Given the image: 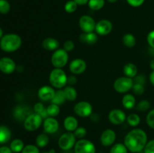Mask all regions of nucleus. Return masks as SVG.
I'll use <instances>...</instances> for the list:
<instances>
[{"label":"nucleus","mask_w":154,"mask_h":153,"mask_svg":"<svg viewBox=\"0 0 154 153\" xmlns=\"http://www.w3.org/2000/svg\"><path fill=\"white\" fill-rule=\"evenodd\" d=\"M144 153H154V140L147 142L144 148Z\"/></svg>","instance_id":"nucleus-42"},{"label":"nucleus","mask_w":154,"mask_h":153,"mask_svg":"<svg viewBox=\"0 0 154 153\" xmlns=\"http://www.w3.org/2000/svg\"><path fill=\"white\" fill-rule=\"evenodd\" d=\"M90 119L94 122H97L99 121V116L97 113H92L90 115Z\"/></svg>","instance_id":"nucleus-49"},{"label":"nucleus","mask_w":154,"mask_h":153,"mask_svg":"<svg viewBox=\"0 0 154 153\" xmlns=\"http://www.w3.org/2000/svg\"><path fill=\"white\" fill-rule=\"evenodd\" d=\"M11 137V132L10 129L4 125L0 126V144H4L8 142Z\"/></svg>","instance_id":"nucleus-25"},{"label":"nucleus","mask_w":154,"mask_h":153,"mask_svg":"<svg viewBox=\"0 0 154 153\" xmlns=\"http://www.w3.org/2000/svg\"><path fill=\"white\" fill-rule=\"evenodd\" d=\"M110 153H128V148L124 143H116L111 147Z\"/></svg>","instance_id":"nucleus-34"},{"label":"nucleus","mask_w":154,"mask_h":153,"mask_svg":"<svg viewBox=\"0 0 154 153\" xmlns=\"http://www.w3.org/2000/svg\"><path fill=\"white\" fill-rule=\"evenodd\" d=\"M16 69V64L12 58L3 57L0 59V70L7 74L13 73Z\"/></svg>","instance_id":"nucleus-15"},{"label":"nucleus","mask_w":154,"mask_h":153,"mask_svg":"<svg viewBox=\"0 0 154 153\" xmlns=\"http://www.w3.org/2000/svg\"><path fill=\"white\" fill-rule=\"evenodd\" d=\"M47 112H48V116L55 117L58 116L60 112V106L55 104L51 103L49 106L47 107Z\"/></svg>","instance_id":"nucleus-33"},{"label":"nucleus","mask_w":154,"mask_h":153,"mask_svg":"<svg viewBox=\"0 0 154 153\" xmlns=\"http://www.w3.org/2000/svg\"><path fill=\"white\" fill-rule=\"evenodd\" d=\"M80 40L82 43L87 44H94L97 42L98 40V34L95 33L94 32H83L79 37Z\"/></svg>","instance_id":"nucleus-20"},{"label":"nucleus","mask_w":154,"mask_h":153,"mask_svg":"<svg viewBox=\"0 0 154 153\" xmlns=\"http://www.w3.org/2000/svg\"><path fill=\"white\" fill-rule=\"evenodd\" d=\"M134 81L132 78L128 76H120L114 82V88L119 93H126L132 88Z\"/></svg>","instance_id":"nucleus-6"},{"label":"nucleus","mask_w":154,"mask_h":153,"mask_svg":"<svg viewBox=\"0 0 154 153\" xmlns=\"http://www.w3.org/2000/svg\"><path fill=\"white\" fill-rule=\"evenodd\" d=\"M11 5L7 0H0V13L5 14L10 11Z\"/></svg>","instance_id":"nucleus-37"},{"label":"nucleus","mask_w":154,"mask_h":153,"mask_svg":"<svg viewBox=\"0 0 154 153\" xmlns=\"http://www.w3.org/2000/svg\"><path fill=\"white\" fill-rule=\"evenodd\" d=\"M10 148L14 152H20L24 148L23 141L20 139H15L11 142Z\"/></svg>","instance_id":"nucleus-30"},{"label":"nucleus","mask_w":154,"mask_h":153,"mask_svg":"<svg viewBox=\"0 0 154 153\" xmlns=\"http://www.w3.org/2000/svg\"><path fill=\"white\" fill-rule=\"evenodd\" d=\"M68 76L66 73L62 68H54L51 71L49 75V82L54 88H64L67 84Z\"/></svg>","instance_id":"nucleus-3"},{"label":"nucleus","mask_w":154,"mask_h":153,"mask_svg":"<svg viewBox=\"0 0 154 153\" xmlns=\"http://www.w3.org/2000/svg\"><path fill=\"white\" fill-rule=\"evenodd\" d=\"M150 67L152 70H154V59H152L150 62Z\"/></svg>","instance_id":"nucleus-52"},{"label":"nucleus","mask_w":154,"mask_h":153,"mask_svg":"<svg viewBox=\"0 0 154 153\" xmlns=\"http://www.w3.org/2000/svg\"><path fill=\"white\" fill-rule=\"evenodd\" d=\"M123 74L126 76L132 79L138 74V68L134 63H127L123 66Z\"/></svg>","instance_id":"nucleus-23"},{"label":"nucleus","mask_w":154,"mask_h":153,"mask_svg":"<svg viewBox=\"0 0 154 153\" xmlns=\"http://www.w3.org/2000/svg\"><path fill=\"white\" fill-rule=\"evenodd\" d=\"M34 111L35 113L38 114L39 116L42 117V118H48V112H47V108L45 107L43 104L42 102H38L34 105Z\"/></svg>","instance_id":"nucleus-29"},{"label":"nucleus","mask_w":154,"mask_h":153,"mask_svg":"<svg viewBox=\"0 0 154 153\" xmlns=\"http://www.w3.org/2000/svg\"><path fill=\"white\" fill-rule=\"evenodd\" d=\"M43 122V118L38 114L31 113L24 120L23 126L28 131H35L38 129Z\"/></svg>","instance_id":"nucleus-7"},{"label":"nucleus","mask_w":154,"mask_h":153,"mask_svg":"<svg viewBox=\"0 0 154 153\" xmlns=\"http://www.w3.org/2000/svg\"><path fill=\"white\" fill-rule=\"evenodd\" d=\"M122 104L127 110H132L136 105V100L133 94H126L122 98Z\"/></svg>","instance_id":"nucleus-22"},{"label":"nucleus","mask_w":154,"mask_h":153,"mask_svg":"<svg viewBox=\"0 0 154 153\" xmlns=\"http://www.w3.org/2000/svg\"><path fill=\"white\" fill-rule=\"evenodd\" d=\"M42 46L48 51H55L59 49L60 42L54 38H47L42 41Z\"/></svg>","instance_id":"nucleus-19"},{"label":"nucleus","mask_w":154,"mask_h":153,"mask_svg":"<svg viewBox=\"0 0 154 153\" xmlns=\"http://www.w3.org/2000/svg\"><path fill=\"white\" fill-rule=\"evenodd\" d=\"M78 4L74 0H69L65 4L64 9L67 13L72 14L76 11Z\"/></svg>","instance_id":"nucleus-35"},{"label":"nucleus","mask_w":154,"mask_h":153,"mask_svg":"<svg viewBox=\"0 0 154 153\" xmlns=\"http://www.w3.org/2000/svg\"><path fill=\"white\" fill-rule=\"evenodd\" d=\"M76 136L72 132H66L63 134L59 138L58 146L63 151H69L75 146L76 143Z\"/></svg>","instance_id":"nucleus-5"},{"label":"nucleus","mask_w":154,"mask_h":153,"mask_svg":"<svg viewBox=\"0 0 154 153\" xmlns=\"http://www.w3.org/2000/svg\"><path fill=\"white\" fill-rule=\"evenodd\" d=\"M149 78H150V82H151V84L154 86V70H152V72L150 73Z\"/></svg>","instance_id":"nucleus-51"},{"label":"nucleus","mask_w":154,"mask_h":153,"mask_svg":"<svg viewBox=\"0 0 154 153\" xmlns=\"http://www.w3.org/2000/svg\"><path fill=\"white\" fill-rule=\"evenodd\" d=\"M22 153H40L39 152V148L37 146L32 145H26L24 146L23 149L21 152Z\"/></svg>","instance_id":"nucleus-38"},{"label":"nucleus","mask_w":154,"mask_h":153,"mask_svg":"<svg viewBox=\"0 0 154 153\" xmlns=\"http://www.w3.org/2000/svg\"><path fill=\"white\" fill-rule=\"evenodd\" d=\"M78 5H84L86 4H88L89 0H74Z\"/></svg>","instance_id":"nucleus-50"},{"label":"nucleus","mask_w":154,"mask_h":153,"mask_svg":"<svg viewBox=\"0 0 154 153\" xmlns=\"http://www.w3.org/2000/svg\"><path fill=\"white\" fill-rule=\"evenodd\" d=\"M35 143L39 148H44L49 143V136L46 134H40L36 137Z\"/></svg>","instance_id":"nucleus-28"},{"label":"nucleus","mask_w":154,"mask_h":153,"mask_svg":"<svg viewBox=\"0 0 154 153\" xmlns=\"http://www.w3.org/2000/svg\"><path fill=\"white\" fill-rule=\"evenodd\" d=\"M75 153H96V147L91 141L86 139L78 140L74 146Z\"/></svg>","instance_id":"nucleus-8"},{"label":"nucleus","mask_w":154,"mask_h":153,"mask_svg":"<svg viewBox=\"0 0 154 153\" xmlns=\"http://www.w3.org/2000/svg\"><path fill=\"white\" fill-rule=\"evenodd\" d=\"M132 91L137 95H141L144 92V85L138 83H134L132 86Z\"/></svg>","instance_id":"nucleus-41"},{"label":"nucleus","mask_w":154,"mask_h":153,"mask_svg":"<svg viewBox=\"0 0 154 153\" xmlns=\"http://www.w3.org/2000/svg\"><path fill=\"white\" fill-rule=\"evenodd\" d=\"M66 96H65L64 92L63 89L60 88V89L57 90L55 92V94H54V98H52V100H51V102L52 104H55L57 105H61L66 101Z\"/></svg>","instance_id":"nucleus-26"},{"label":"nucleus","mask_w":154,"mask_h":153,"mask_svg":"<svg viewBox=\"0 0 154 153\" xmlns=\"http://www.w3.org/2000/svg\"><path fill=\"white\" fill-rule=\"evenodd\" d=\"M3 37V30L2 29V28L0 27V39Z\"/></svg>","instance_id":"nucleus-54"},{"label":"nucleus","mask_w":154,"mask_h":153,"mask_svg":"<svg viewBox=\"0 0 154 153\" xmlns=\"http://www.w3.org/2000/svg\"><path fill=\"white\" fill-rule=\"evenodd\" d=\"M126 122L132 127H136L141 122V118L138 114L132 113L126 117Z\"/></svg>","instance_id":"nucleus-32"},{"label":"nucleus","mask_w":154,"mask_h":153,"mask_svg":"<svg viewBox=\"0 0 154 153\" xmlns=\"http://www.w3.org/2000/svg\"><path fill=\"white\" fill-rule=\"evenodd\" d=\"M147 142V134L141 128H135L130 130L124 139V144L126 148L133 153L140 152L144 150Z\"/></svg>","instance_id":"nucleus-1"},{"label":"nucleus","mask_w":154,"mask_h":153,"mask_svg":"<svg viewBox=\"0 0 154 153\" xmlns=\"http://www.w3.org/2000/svg\"><path fill=\"white\" fill-rule=\"evenodd\" d=\"M51 64L55 68H63L69 61V54L64 49H57L51 56Z\"/></svg>","instance_id":"nucleus-4"},{"label":"nucleus","mask_w":154,"mask_h":153,"mask_svg":"<svg viewBox=\"0 0 154 153\" xmlns=\"http://www.w3.org/2000/svg\"><path fill=\"white\" fill-rule=\"evenodd\" d=\"M42 153H56V151L54 149H51L49 152H45Z\"/></svg>","instance_id":"nucleus-53"},{"label":"nucleus","mask_w":154,"mask_h":153,"mask_svg":"<svg viewBox=\"0 0 154 153\" xmlns=\"http://www.w3.org/2000/svg\"><path fill=\"white\" fill-rule=\"evenodd\" d=\"M150 107V103L147 100H141L138 102L136 106V109L141 112H146L148 110Z\"/></svg>","instance_id":"nucleus-36"},{"label":"nucleus","mask_w":154,"mask_h":153,"mask_svg":"<svg viewBox=\"0 0 154 153\" xmlns=\"http://www.w3.org/2000/svg\"><path fill=\"white\" fill-rule=\"evenodd\" d=\"M22 44L20 36L17 34H7L3 35L0 40V47L3 51L12 52L17 50Z\"/></svg>","instance_id":"nucleus-2"},{"label":"nucleus","mask_w":154,"mask_h":153,"mask_svg":"<svg viewBox=\"0 0 154 153\" xmlns=\"http://www.w3.org/2000/svg\"><path fill=\"white\" fill-rule=\"evenodd\" d=\"M31 113H29V109L24 106H17L14 111V116L17 120L23 121L25 120L26 118L30 115Z\"/></svg>","instance_id":"nucleus-21"},{"label":"nucleus","mask_w":154,"mask_h":153,"mask_svg":"<svg viewBox=\"0 0 154 153\" xmlns=\"http://www.w3.org/2000/svg\"><path fill=\"white\" fill-rule=\"evenodd\" d=\"M96 21L90 15H83L79 19V26L83 32H93L96 28Z\"/></svg>","instance_id":"nucleus-10"},{"label":"nucleus","mask_w":154,"mask_h":153,"mask_svg":"<svg viewBox=\"0 0 154 153\" xmlns=\"http://www.w3.org/2000/svg\"><path fill=\"white\" fill-rule=\"evenodd\" d=\"M123 43L126 47L132 48L136 44V38L131 33H126L123 36Z\"/></svg>","instance_id":"nucleus-27"},{"label":"nucleus","mask_w":154,"mask_h":153,"mask_svg":"<svg viewBox=\"0 0 154 153\" xmlns=\"http://www.w3.org/2000/svg\"><path fill=\"white\" fill-rule=\"evenodd\" d=\"M12 151L11 148L8 146L0 147V153H11Z\"/></svg>","instance_id":"nucleus-48"},{"label":"nucleus","mask_w":154,"mask_h":153,"mask_svg":"<svg viewBox=\"0 0 154 153\" xmlns=\"http://www.w3.org/2000/svg\"><path fill=\"white\" fill-rule=\"evenodd\" d=\"M134 83H138L141 84V85H144L146 82V78L144 75H136V76L134 77Z\"/></svg>","instance_id":"nucleus-46"},{"label":"nucleus","mask_w":154,"mask_h":153,"mask_svg":"<svg viewBox=\"0 0 154 153\" xmlns=\"http://www.w3.org/2000/svg\"><path fill=\"white\" fill-rule=\"evenodd\" d=\"M113 28V24L108 20H101L96 22L95 31L99 35L105 36L111 33Z\"/></svg>","instance_id":"nucleus-11"},{"label":"nucleus","mask_w":154,"mask_h":153,"mask_svg":"<svg viewBox=\"0 0 154 153\" xmlns=\"http://www.w3.org/2000/svg\"><path fill=\"white\" fill-rule=\"evenodd\" d=\"M126 1H127L128 4L132 7L138 8L142 5L145 0H126Z\"/></svg>","instance_id":"nucleus-44"},{"label":"nucleus","mask_w":154,"mask_h":153,"mask_svg":"<svg viewBox=\"0 0 154 153\" xmlns=\"http://www.w3.org/2000/svg\"><path fill=\"white\" fill-rule=\"evenodd\" d=\"M74 134L78 139H84L87 135V130L84 127H78V128L74 131Z\"/></svg>","instance_id":"nucleus-39"},{"label":"nucleus","mask_w":154,"mask_h":153,"mask_svg":"<svg viewBox=\"0 0 154 153\" xmlns=\"http://www.w3.org/2000/svg\"><path fill=\"white\" fill-rule=\"evenodd\" d=\"M69 70L74 75L81 74L87 69V63L82 58H75L69 64Z\"/></svg>","instance_id":"nucleus-12"},{"label":"nucleus","mask_w":154,"mask_h":153,"mask_svg":"<svg viewBox=\"0 0 154 153\" xmlns=\"http://www.w3.org/2000/svg\"><path fill=\"white\" fill-rule=\"evenodd\" d=\"M108 1L109 2H111V3H114V2H116L117 0H108Z\"/></svg>","instance_id":"nucleus-55"},{"label":"nucleus","mask_w":154,"mask_h":153,"mask_svg":"<svg viewBox=\"0 0 154 153\" xmlns=\"http://www.w3.org/2000/svg\"><path fill=\"white\" fill-rule=\"evenodd\" d=\"M105 4V0H89L88 6L91 10H99L104 7Z\"/></svg>","instance_id":"nucleus-31"},{"label":"nucleus","mask_w":154,"mask_h":153,"mask_svg":"<svg viewBox=\"0 0 154 153\" xmlns=\"http://www.w3.org/2000/svg\"><path fill=\"white\" fill-rule=\"evenodd\" d=\"M147 41L149 46L154 49V30L148 33L147 37Z\"/></svg>","instance_id":"nucleus-45"},{"label":"nucleus","mask_w":154,"mask_h":153,"mask_svg":"<svg viewBox=\"0 0 154 153\" xmlns=\"http://www.w3.org/2000/svg\"><path fill=\"white\" fill-rule=\"evenodd\" d=\"M63 126L67 131L73 132L78 128V121L75 117L69 116L63 121Z\"/></svg>","instance_id":"nucleus-18"},{"label":"nucleus","mask_w":154,"mask_h":153,"mask_svg":"<svg viewBox=\"0 0 154 153\" xmlns=\"http://www.w3.org/2000/svg\"><path fill=\"white\" fill-rule=\"evenodd\" d=\"M75 46V43H74L73 40H66V41L63 44V49L66 51H67V52H70V51L73 50Z\"/></svg>","instance_id":"nucleus-43"},{"label":"nucleus","mask_w":154,"mask_h":153,"mask_svg":"<svg viewBox=\"0 0 154 153\" xmlns=\"http://www.w3.org/2000/svg\"><path fill=\"white\" fill-rule=\"evenodd\" d=\"M116 138H117V134L115 131L113 130L112 129H106L102 133L100 136L101 143L104 146H110L113 145L114 142H115Z\"/></svg>","instance_id":"nucleus-14"},{"label":"nucleus","mask_w":154,"mask_h":153,"mask_svg":"<svg viewBox=\"0 0 154 153\" xmlns=\"http://www.w3.org/2000/svg\"><path fill=\"white\" fill-rule=\"evenodd\" d=\"M78 81V78L76 77L75 75H71V76H68L67 79V83L69 84V86H73Z\"/></svg>","instance_id":"nucleus-47"},{"label":"nucleus","mask_w":154,"mask_h":153,"mask_svg":"<svg viewBox=\"0 0 154 153\" xmlns=\"http://www.w3.org/2000/svg\"><path fill=\"white\" fill-rule=\"evenodd\" d=\"M58 121L54 117H48L45 119L43 122V128L45 133L54 134L59 129Z\"/></svg>","instance_id":"nucleus-17"},{"label":"nucleus","mask_w":154,"mask_h":153,"mask_svg":"<svg viewBox=\"0 0 154 153\" xmlns=\"http://www.w3.org/2000/svg\"><path fill=\"white\" fill-rule=\"evenodd\" d=\"M146 122L147 125L152 129H154V109L150 110L146 116Z\"/></svg>","instance_id":"nucleus-40"},{"label":"nucleus","mask_w":154,"mask_h":153,"mask_svg":"<svg viewBox=\"0 0 154 153\" xmlns=\"http://www.w3.org/2000/svg\"><path fill=\"white\" fill-rule=\"evenodd\" d=\"M74 112L80 117H88L93 113V106L85 100L79 101L74 106Z\"/></svg>","instance_id":"nucleus-9"},{"label":"nucleus","mask_w":154,"mask_h":153,"mask_svg":"<svg viewBox=\"0 0 154 153\" xmlns=\"http://www.w3.org/2000/svg\"><path fill=\"white\" fill-rule=\"evenodd\" d=\"M108 119L115 125H119L126 120V116L123 110L120 109H114L110 111L108 114Z\"/></svg>","instance_id":"nucleus-13"},{"label":"nucleus","mask_w":154,"mask_h":153,"mask_svg":"<svg viewBox=\"0 0 154 153\" xmlns=\"http://www.w3.org/2000/svg\"><path fill=\"white\" fill-rule=\"evenodd\" d=\"M55 92L53 86H43L38 91V98L43 101H48V100L51 101L54 98Z\"/></svg>","instance_id":"nucleus-16"},{"label":"nucleus","mask_w":154,"mask_h":153,"mask_svg":"<svg viewBox=\"0 0 154 153\" xmlns=\"http://www.w3.org/2000/svg\"><path fill=\"white\" fill-rule=\"evenodd\" d=\"M66 99L69 101H75L78 98V92L72 86H67L63 88Z\"/></svg>","instance_id":"nucleus-24"}]
</instances>
